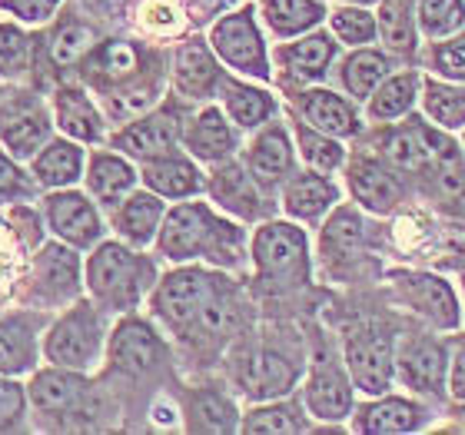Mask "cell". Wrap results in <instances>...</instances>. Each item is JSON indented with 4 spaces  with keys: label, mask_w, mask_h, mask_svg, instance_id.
I'll use <instances>...</instances> for the list:
<instances>
[{
    "label": "cell",
    "mask_w": 465,
    "mask_h": 435,
    "mask_svg": "<svg viewBox=\"0 0 465 435\" xmlns=\"http://www.w3.org/2000/svg\"><path fill=\"white\" fill-rule=\"evenodd\" d=\"M342 4H362V7H369V4H379V0H342Z\"/></svg>",
    "instance_id": "obj_58"
},
{
    "label": "cell",
    "mask_w": 465,
    "mask_h": 435,
    "mask_svg": "<svg viewBox=\"0 0 465 435\" xmlns=\"http://www.w3.org/2000/svg\"><path fill=\"white\" fill-rule=\"evenodd\" d=\"M100 47V30L80 17H64L47 37V60L54 70L80 67Z\"/></svg>",
    "instance_id": "obj_37"
},
{
    "label": "cell",
    "mask_w": 465,
    "mask_h": 435,
    "mask_svg": "<svg viewBox=\"0 0 465 435\" xmlns=\"http://www.w3.org/2000/svg\"><path fill=\"white\" fill-rule=\"evenodd\" d=\"M90 4H94V7H100V10H107V14H120L130 0H90Z\"/></svg>",
    "instance_id": "obj_56"
},
{
    "label": "cell",
    "mask_w": 465,
    "mask_h": 435,
    "mask_svg": "<svg viewBox=\"0 0 465 435\" xmlns=\"http://www.w3.org/2000/svg\"><path fill=\"white\" fill-rule=\"evenodd\" d=\"M379 40L392 54H412L419 44L416 0H379Z\"/></svg>",
    "instance_id": "obj_42"
},
{
    "label": "cell",
    "mask_w": 465,
    "mask_h": 435,
    "mask_svg": "<svg viewBox=\"0 0 465 435\" xmlns=\"http://www.w3.org/2000/svg\"><path fill=\"white\" fill-rule=\"evenodd\" d=\"M230 4L232 0H183V7H186V14H190L193 24H206V20L220 17Z\"/></svg>",
    "instance_id": "obj_54"
},
{
    "label": "cell",
    "mask_w": 465,
    "mask_h": 435,
    "mask_svg": "<svg viewBox=\"0 0 465 435\" xmlns=\"http://www.w3.org/2000/svg\"><path fill=\"white\" fill-rule=\"evenodd\" d=\"M449 392L456 402H465V346L449 362Z\"/></svg>",
    "instance_id": "obj_55"
},
{
    "label": "cell",
    "mask_w": 465,
    "mask_h": 435,
    "mask_svg": "<svg viewBox=\"0 0 465 435\" xmlns=\"http://www.w3.org/2000/svg\"><path fill=\"white\" fill-rule=\"evenodd\" d=\"M330 30L342 47H372L379 40V17L362 4H342L330 10Z\"/></svg>",
    "instance_id": "obj_44"
},
{
    "label": "cell",
    "mask_w": 465,
    "mask_h": 435,
    "mask_svg": "<svg viewBox=\"0 0 465 435\" xmlns=\"http://www.w3.org/2000/svg\"><path fill=\"white\" fill-rule=\"evenodd\" d=\"M156 250L170 262L203 260L216 270H236L246 262V232L210 203H176L163 216Z\"/></svg>",
    "instance_id": "obj_2"
},
{
    "label": "cell",
    "mask_w": 465,
    "mask_h": 435,
    "mask_svg": "<svg viewBox=\"0 0 465 435\" xmlns=\"http://www.w3.org/2000/svg\"><path fill=\"white\" fill-rule=\"evenodd\" d=\"M84 180H87L90 196H94L100 206L114 210L116 203H124L126 196L134 193L136 170L126 156L97 150V153L87 160V176H84Z\"/></svg>",
    "instance_id": "obj_31"
},
{
    "label": "cell",
    "mask_w": 465,
    "mask_h": 435,
    "mask_svg": "<svg viewBox=\"0 0 465 435\" xmlns=\"http://www.w3.org/2000/svg\"><path fill=\"white\" fill-rule=\"evenodd\" d=\"M422 110L446 133L465 130V87H456L452 80L442 77H426L422 80Z\"/></svg>",
    "instance_id": "obj_41"
},
{
    "label": "cell",
    "mask_w": 465,
    "mask_h": 435,
    "mask_svg": "<svg viewBox=\"0 0 465 435\" xmlns=\"http://www.w3.org/2000/svg\"><path fill=\"white\" fill-rule=\"evenodd\" d=\"M226 282L230 280L203 270V266H183L180 262V270L166 272L163 280L153 286V300H150L153 316L170 332L186 336L206 312V306L226 290Z\"/></svg>",
    "instance_id": "obj_5"
},
{
    "label": "cell",
    "mask_w": 465,
    "mask_h": 435,
    "mask_svg": "<svg viewBox=\"0 0 465 435\" xmlns=\"http://www.w3.org/2000/svg\"><path fill=\"white\" fill-rule=\"evenodd\" d=\"M296 110H300L306 124L322 130V133L336 136V140H349V136L362 133V120H359L356 107L349 104V97H342L336 90H302V94H296Z\"/></svg>",
    "instance_id": "obj_25"
},
{
    "label": "cell",
    "mask_w": 465,
    "mask_h": 435,
    "mask_svg": "<svg viewBox=\"0 0 465 435\" xmlns=\"http://www.w3.org/2000/svg\"><path fill=\"white\" fill-rule=\"evenodd\" d=\"M342 359L352 376V386L362 396H386L392 389V372H396V349L389 342L386 332L376 326H359L346 336Z\"/></svg>",
    "instance_id": "obj_8"
},
{
    "label": "cell",
    "mask_w": 465,
    "mask_h": 435,
    "mask_svg": "<svg viewBox=\"0 0 465 435\" xmlns=\"http://www.w3.org/2000/svg\"><path fill=\"white\" fill-rule=\"evenodd\" d=\"M462 290H465V266H462Z\"/></svg>",
    "instance_id": "obj_59"
},
{
    "label": "cell",
    "mask_w": 465,
    "mask_h": 435,
    "mask_svg": "<svg viewBox=\"0 0 465 435\" xmlns=\"http://www.w3.org/2000/svg\"><path fill=\"white\" fill-rule=\"evenodd\" d=\"M54 120L70 140L77 143H100L107 133V116L87 97L84 87H57L54 94Z\"/></svg>",
    "instance_id": "obj_29"
},
{
    "label": "cell",
    "mask_w": 465,
    "mask_h": 435,
    "mask_svg": "<svg viewBox=\"0 0 465 435\" xmlns=\"http://www.w3.org/2000/svg\"><path fill=\"white\" fill-rule=\"evenodd\" d=\"M419 94H422V80L416 70H402V74H389L376 87V94L369 97L366 116L372 124H396L399 116H406L416 107Z\"/></svg>",
    "instance_id": "obj_39"
},
{
    "label": "cell",
    "mask_w": 465,
    "mask_h": 435,
    "mask_svg": "<svg viewBox=\"0 0 465 435\" xmlns=\"http://www.w3.org/2000/svg\"><path fill=\"white\" fill-rule=\"evenodd\" d=\"M163 216V196H156L153 190H134L124 203L114 206V230L124 242L143 250V246H150L160 236Z\"/></svg>",
    "instance_id": "obj_27"
},
{
    "label": "cell",
    "mask_w": 465,
    "mask_h": 435,
    "mask_svg": "<svg viewBox=\"0 0 465 435\" xmlns=\"http://www.w3.org/2000/svg\"><path fill=\"white\" fill-rule=\"evenodd\" d=\"M104 346H107L104 310L87 300L74 302L44 336V356H47L50 366L77 369V372L97 369Z\"/></svg>",
    "instance_id": "obj_6"
},
{
    "label": "cell",
    "mask_w": 465,
    "mask_h": 435,
    "mask_svg": "<svg viewBox=\"0 0 465 435\" xmlns=\"http://www.w3.org/2000/svg\"><path fill=\"white\" fill-rule=\"evenodd\" d=\"M34 64V40L20 27L0 24V80H20Z\"/></svg>",
    "instance_id": "obj_48"
},
{
    "label": "cell",
    "mask_w": 465,
    "mask_h": 435,
    "mask_svg": "<svg viewBox=\"0 0 465 435\" xmlns=\"http://www.w3.org/2000/svg\"><path fill=\"white\" fill-rule=\"evenodd\" d=\"M416 27L426 40L465 30V0H416Z\"/></svg>",
    "instance_id": "obj_46"
},
{
    "label": "cell",
    "mask_w": 465,
    "mask_h": 435,
    "mask_svg": "<svg viewBox=\"0 0 465 435\" xmlns=\"http://www.w3.org/2000/svg\"><path fill=\"white\" fill-rule=\"evenodd\" d=\"M396 292L409 310H416L432 326L439 329L459 326V300L442 276H432V272H399Z\"/></svg>",
    "instance_id": "obj_19"
},
{
    "label": "cell",
    "mask_w": 465,
    "mask_h": 435,
    "mask_svg": "<svg viewBox=\"0 0 465 435\" xmlns=\"http://www.w3.org/2000/svg\"><path fill=\"white\" fill-rule=\"evenodd\" d=\"M87 156L80 150L77 140H50L34 160H30V176L37 180L44 190H67L84 176Z\"/></svg>",
    "instance_id": "obj_33"
},
{
    "label": "cell",
    "mask_w": 465,
    "mask_h": 435,
    "mask_svg": "<svg viewBox=\"0 0 465 435\" xmlns=\"http://www.w3.org/2000/svg\"><path fill=\"white\" fill-rule=\"evenodd\" d=\"M336 50H340V40L332 34H322V30H312V34H302L300 40L292 44H282L276 50V64H280L292 80H322L330 74L332 60H336Z\"/></svg>",
    "instance_id": "obj_28"
},
{
    "label": "cell",
    "mask_w": 465,
    "mask_h": 435,
    "mask_svg": "<svg viewBox=\"0 0 465 435\" xmlns=\"http://www.w3.org/2000/svg\"><path fill=\"white\" fill-rule=\"evenodd\" d=\"M449 352L436 339H406L396 352V369L402 386L419 392V396H442L446 392V372H449Z\"/></svg>",
    "instance_id": "obj_18"
},
{
    "label": "cell",
    "mask_w": 465,
    "mask_h": 435,
    "mask_svg": "<svg viewBox=\"0 0 465 435\" xmlns=\"http://www.w3.org/2000/svg\"><path fill=\"white\" fill-rule=\"evenodd\" d=\"M206 193L223 213L236 216V220H266L272 213V203L266 200V190H262L252 173L246 170V163H236V160H223V163L213 166V173L206 180Z\"/></svg>",
    "instance_id": "obj_13"
},
{
    "label": "cell",
    "mask_w": 465,
    "mask_h": 435,
    "mask_svg": "<svg viewBox=\"0 0 465 435\" xmlns=\"http://www.w3.org/2000/svg\"><path fill=\"white\" fill-rule=\"evenodd\" d=\"M156 286V266L130 242H97L87 260V290L104 312H134Z\"/></svg>",
    "instance_id": "obj_3"
},
{
    "label": "cell",
    "mask_w": 465,
    "mask_h": 435,
    "mask_svg": "<svg viewBox=\"0 0 465 435\" xmlns=\"http://www.w3.org/2000/svg\"><path fill=\"white\" fill-rule=\"evenodd\" d=\"M426 64L436 77L452 80V84H465V30H459L452 37L432 40Z\"/></svg>",
    "instance_id": "obj_49"
},
{
    "label": "cell",
    "mask_w": 465,
    "mask_h": 435,
    "mask_svg": "<svg viewBox=\"0 0 465 435\" xmlns=\"http://www.w3.org/2000/svg\"><path fill=\"white\" fill-rule=\"evenodd\" d=\"M183 116L176 107H156V110H146L140 114L136 120L124 126V130H116L110 146L120 150L124 156L130 160H153V156H163V153H173L176 146L183 143Z\"/></svg>",
    "instance_id": "obj_9"
},
{
    "label": "cell",
    "mask_w": 465,
    "mask_h": 435,
    "mask_svg": "<svg viewBox=\"0 0 465 435\" xmlns=\"http://www.w3.org/2000/svg\"><path fill=\"white\" fill-rule=\"evenodd\" d=\"M452 206L459 210V220H462V226H465V193L459 196V200H452Z\"/></svg>",
    "instance_id": "obj_57"
},
{
    "label": "cell",
    "mask_w": 465,
    "mask_h": 435,
    "mask_svg": "<svg viewBox=\"0 0 465 435\" xmlns=\"http://www.w3.org/2000/svg\"><path fill=\"white\" fill-rule=\"evenodd\" d=\"M44 216L47 226L54 230L60 242H67L74 250H90L104 240V220H100L97 206L77 190H54L44 200Z\"/></svg>",
    "instance_id": "obj_15"
},
{
    "label": "cell",
    "mask_w": 465,
    "mask_h": 435,
    "mask_svg": "<svg viewBox=\"0 0 465 435\" xmlns=\"http://www.w3.org/2000/svg\"><path fill=\"white\" fill-rule=\"evenodd\" d=\"M140 180L146 183V190H153L163 200H193L206 190V180L196 166V156L190 153H163L140 163Z\"/></svg>",
    "instance_id": "obj_24"
},
{
    "label": "cell",
    "mask_w": 465,
    "mask_h": 435,
    "mask_svg": "<svg viewBox=\"0 0 465 435\" xmlns=\"http://www.w3.org/2000/svg\"><path fill=\"white\" fill-rule=\"evenodd\" d=\"M37 329L40 316H7L0 320V376L34 372L37 366Z\"/></svg>",
    "instance_id": "obj_34"
},
{
    "label": "cell",
    "mask_w": 465,
    "mask_h": 435,
    "mask_svg": "<svg viewBox=\"0 0 465 435\" xmlns=\"http://www.w3.org/2000/svg\"><path fill=\"white\" fill-rule=\"evenodd\" d=\"M240 432H256V435H296L306 432V416L296 402H282V399H270L250 409L240 422Z\"/></svg>",
    "instance_id": "obj_43"
},
{
    "label": "cell",
    "mask_w": 465,
    "mask_h": 435,
    "mask_svg": "<svg viewBox=\"0 0 465 435\" xmlns=\"http://www.w3.org/2000/svg\"><path fill=\"white\" fill-rule=\"evenodd\" d=\"M426 422V409L402 396H376V402L359 406L356 412V429L369 435H402L416 432Z\"/></svg>",
    "instance_id": "obj_30"
},
{
    "label": "cell",
    "mask_w": 465,
    "mask_h": 435,
    "mask_svg": "<svg viewBox=\"0 0 465 435\" xmlns=\"http://www.w3.org/2000/svg\"><path fill=\"white\" fill-rule=\"evenodd\" d=\"M250 260L262 292L286 296L310 282V240L296 222H262L250 240Z\"/></svg>",
    "instance_id": "obj_4"
},
{
    "label": "cell",
    "mask_w": 465,
    "mask_h": 435,
    "mask_svg": "<svg viewBox=\"0 0 465 435\" xmlns=\"http://www.w3.org/2000/svg\"><path fill=\"white\" fill-rule=\"evenodd\" d=\"M246 170L252 180L272 193L292 176V143L282 124H262L260 133L252 136L250 150H246Z\"/></svg>",
    "instance_id": "obj_23"
},
{
    "label": "cell",
    "mask_w": 465,
    "mask_h": 435,
    "mask_svg": "<svg viewBox=\"0 0 465 435\" xmlns=\"http://www.w3.org/2000/svg\"><path fill=\"white\" fill-rule=\"evenodd\" d=\"M27 396L10 376H0V432H14L27 419Z\"/></svg>",
    "instance_id": "obj_50"
},
{
    "label": "cell",
    "mask_w": 465,
    "mask_h": 435,
    "mask_svg": "<svg viewBox=\"0 0 465 435\" xmlns=\"http://www.w3.org/2000/svg\"><path fill=\"white\" fill-rule=\"evenodd\" d=\"M80 67H84L87 84L104 100L107 116L116 124L146 114L163 90L156 57L150 50L136 47L134 40H100V47Z\"/></svg>",
    "instance_id": "obj_1"
},
{
    "label": "cell",
    "mask_w": 465,
    "mask_h": 435,
    "mask_svg": "<svg viewBox=\"0 0 465 435\" xmlns=\"http://www.w3.org/2000/svg\"><path fill=\"white\" fill-rule=\"evenodd\" d=\"M220 100H223V110L232 124L240 130H260L262 124H270L280 104L260 87H250L236 77L220 80Z\"/></svg>",
    "instance_id": "obj_36"
},
{
    "label": "cell",
    "mask_w": 465,
    "mask_h": 435,
    "mask_svg": "<svg viewBox=\"0 0 465 435\" xmlns=\"http://www.w3.org/2000/svg\"><path fill=\"white\" fill-rule=\"evenodd\" d=\"M352 376L349 369L336 362V356L320 352L312 359L310 376H306V389H302V406L310 409L312 419L322 422H342L352 416Z\"/></svg>",
    "instance_id": "obj_14"
},
{
    "label": "cell",
    "mask_w": 465,
    "mask_h": 435,
    "mask_svg": "<svg viewBox=\"0 0 465 435\" xmlns=\"http://www.w3.org/2000/svg\"><path fill=\"white\" fill-rule=\"evenodd\" d=\"M389 74H392V57H389L386 50L356 47L346 60H342L340 80L352 100H369Z\"/></svg>",
    "instance_id": "obj_40"
},
{
    "label": "cell",
    "mask_w": 465,
    "mask_h": 435,
    "mask_svg": "<svg viewBox=\"0 0 465 435\" xmlns=\"http://www.w3.org/2000/svg\"><path fill=\"white\" fill-rule=\"evenodd\" d=\"M64 0H0V10L14 14L24 24H47Z\"/></svg>",
    "instance_id": "obj_53"
},
{
    "label": "cell",
    "mask_w": 465,
    "mask_h": 435,
    "mask_svg": "<svg viewBox=\"0 0 465 435\" xmlns=\"http://www.w3.org/2000/svg\"><path fill=\"white\" fill-rule=\"evenodd\" d=\"M346 186H349V193H352V200H356L362 210L379 213V216L392 213V210L402 203V196H406L399 176L392 173V166L369 153H356L346 163Z\"/></svg>",
    "instance_id": "obj_17"
},
{
    "label": "cell",
    "mask_w": 465,
    "mask_h": 435,
    "mask_svg": "<svg viewBox=\"0 0 465 435\" xmlns=\"http://www.w3.org/2000/svg\"><path fill=\"white\" fill-rule=\"evenodd\" d=\"M216 50L200 37L183 40L173 50V87L186 100H210L220 94L223 70L216 64Z\"/></svg>",
    "instance_id": "obj_20"
},
{
    "label": "cell",
    "mask_w": 465,
    "mask_h": 435,
    "mask_svg": "<svg viewBox=\"0 0 465 435\" xmlns=\"http://www.w3.org/2000/svg\"><path fill=\"white\" fill-rule=\"evenodd\" d=\"M362 246H366V222L356 210L349 206H336L332 216L322 226L320 236V252L330 266H349L362 256Z\"/></svg>",
    "instance_id": "obj_35"
},
{
    "label": "cell",
    "mask_w": 465,
    "mask_h": 435,
    "mask_svg": "<svg viewBox=\"0 0 465 435\" xmlns=\"http://www.w3.org/2000/svg\"><path fill=\"white\" fill-rule=\"evenodd\" d=\"M260 14L276 37H302L330 17L322 0H260Z\"/></svg>",
    "instance_id": "obj_38"
},
{
    "label": "cell",
    "mask_w": 465,
    "mask_h": 435,
    "mask_svg": "<svg viewBox=\"0 0 465 435\" xmlns=\"http://www.w3.org/2000/svg\"><path fill=\"white\" fill-rule=\"evenodd\" d=\"M163 356H166L163 339L156 336L150 322L134 320V316H126L114 329V336L107 342L110 366L120 376H130V379H143L150 372H156V369L163 366Z\"/></svg>",
    "instance_id": "obj_16"
},
{
    "label": "cell",
    "mask_w": 465,
    "mask_h": 435,
    "mask_svg": "<svg viewBox=\"0 0 465 435\" xmlns=\"http://www.w3.org/2000/svg\"><path fill=\"white\" fill-rule=\"evenodd\" d=\"M90 399V382L77 369H44L30 382V402L40 416L50 419H70L77 416L80 406Z\"/></svg>",
    "instance_id": "obj_21"
},
{
    "label": "cell",
    "mask_w": 465,
    "mask_h": 435,
    "mask_svg": "<svg viewBox=\"0 0 465 435\" xmlns=\"http://www.w3.org/2000/svg\"><path fill=\"white\" fill-rule=\"evenodd\" d=\"M210 47L216 50V57L223 60L226 67H232L242 77L270 80V54L262 44V34L256 27V10L242 7L223 14L210 30Z\"/></svg>",
    "instance_id": "obj_7"
},
{
    "label": "cell",
    "mask_w": 465,
    "mask_h": 435,
    "mask_svg": "<svg viewBox=\"0 0 465 435\" xmlns=\"http://www.w3.org/2000/svg\"><path fill=\"white\" fill-rule=\"evenodd\" d=\"M20 272V242H17V230L14 222H0V296L17 282Z\"/></svg>",
    "instance_id": "obj_51"
},
{
    "label": "cell",
    "mask_w": 465,
    "mask_h": 435,
    "mask_svg": "<svg viewBox=\"0 0 465 435\" xmlns=\"http://www.w3.org/2000/svg\"><path fill=\"white\" fill-rule=\"evenodd\" d=\"M336 206H340V190L322 170H302L282 183V210L292 220L316 222Z\"/></svg>",
    "instance_id": "obj_26"
},
{
    "label": "cell",
    "mask_w": 465,
    "mask_h": 435,
    "mask_svg": "<svg viewBox=\"0 0 465 435\" xmlns=\"http://www.w3.org/2000/svg\"><path fill=\"white\" fill-rule=\"evenodd\" d=\"M34 186H37V180H24V173L17 170V163L0 153V203L24 200V196L34 193Z\"/></svg>",
    "instance_id": "obj_52"
},
{
    "label": "cell",
    "mask_w": 465,
    "mask_h": 435,
    "mask_svg": "<svg viewBox=\"0 0 465 435\" xmlns=\"http://www.w3.org/2000/svg\"><path fill=\"white\" fill-rule=\"evenodd\" d=\"M236 382H240L242 396L252 402L282 399L300 382V362L286 349L256 346L236 362Z\"/></svg>",
    "instance_id": "obj_10"
},
{
    "label": "cell",
    "mask_w": 465,
    "mask_h": 435,
    "mask_svg": "<svg viewBox=\"0 0 465 435\" xmlns=\"http://www.w3.org/2000/svg\"><path fill=\"white\" fill-rule=\"evenodd\" d=\"M27 296L40 306H64L67 300L80 296V260L74 246L47 242L34 256L27 280Z\"/></svg>",
    "instance_id": "obj_12"
},
{
    "label": "cell",
    "mask_w": 465,
    "mask_h": 435,
    "mask_svg": "<svg viewBox=\"0 0 465 435\" xmlns=\"http://www.w3.org/2000/svg\"><path fill=\"white\" fill-rule=\"evenodd\" d=\"M292 133H296V143H300V153L302 160L312 166V170H322V173H332V170H340L346 163V150L336 136L322 133L316 126H310L306 120H296L292 124Z\"/></svg>",
    "instance_id": "obj_45"
},
{
    "label": "cell",
    "mask_w": 465,
    "mask_h": 435,
    "mask_svg": "<svg viewBox=\"0 0 465 435\" xmlns=\"http://www.w3.org/2000/svg\"><path fill=\"white\" fill-rule=\"evenodd\" d=\"M136 24L146 37L170 40L183 34L186 24H190V14H186L183 0H143L136 10Z\"/></svg>",
    "instance_id": "obj_47"
},
{
    "label": "cell",
    "mask_w": 465,
    "mask_h": 435,
    "mask_svg": "<svg viewBox=\"0 0 465 435\" xmlns=\"http://www.w3.org/2000/svg\"><path fill=\"white\" fill-rule=\"evenodd\" d=\"M50 114L34 94H10L0 100V143L14 160H34L50 143Z\"/></svg>",
    "instance_id": "obj_11"
},
{
    "label": "cell",
    "mask_w": 465,
    "mask_h": 435,
    "mask_svg": "<svg viewBox=\"0 0 465 435\" xmlns=\"http://www.w3.org/2000/svg\"><path fill=\"white\" fill-rule=\"evenodd\" d=\"M183 419L190 432H210V435H226L236 432L242 416L236 412L232 399L220 389H190L183 392Z\"/></svg>",
    "instance_id": "obj_32"
},
{
    "label": "cell",
    "mask_w": 465,
    "mask_h": 435,
    "mask_svg": "<svg viewBox=\"0 0 465 435\" xmlns=\"http://www.w3.org/2000/svg\"><path fill=\"white\" fill-rule=\"evenodd\" d=\"M236 124H230L226 110L220 107H203L200 114H193L183 124V146L186 153L196 156L200 163H223L232 160L236 153Z\"/></svg>",
    "instance_id": "obj_22"
}]
</instances>
